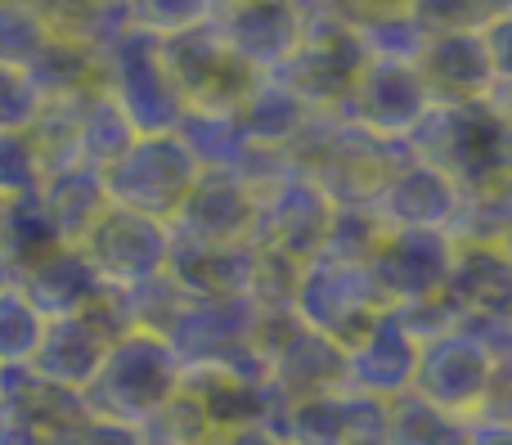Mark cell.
Segmentation results:
<instances>
[{
    "mask_svg": "<svg viewBox=\"0 0 512 445\" xmlns=\"http://www.w3.org/2000/svg\"><path fill=\"white\" fill-rule=\"evenodd\" d=\"M86 423V396L50 387L27 365L0 369V445H68Z\"/></svg>",
    "mask_w": 512,
    "mask_h": 445,
    "instance_id": "11",
    "label": "cell"
},
{
    "mask_svg": "<svg viewBox=\"0 0 512 445\" xmlns=\"http://www.w3.org/2000/svg\"><path fill=\"white\" fill-rule=\"evenodd\" d=\"M369 54L360 50L346 9H328V18H319V9H301V45L279 72H270L279 86H288L301 99L306 113H346L355 95Z\"/></svg>",
    "mask_w": 512,
    "mask_h": 445,
    "instance_id": "3",
    "label": "cell"
},
{
    "mask_svg": "<svg viewBox=\"0 0 512 445\" xmlns=\"http://www.w3.org/2000/svg\"><path fill=\"white\" fill-rule=\"evenodd\" d=\"M50 23H45V5L32 0H0V68L27 72L41 50L50 45Z\"/></svg>",
    "mask_w": 512,
    "mask_h": 445,
    "instance_id": "27",
    "label": "cell"
},
{
    "mask_svg": "<svg viewBox=\"0 0 512 445\" xmlns=\"http://www.w3.org/2000/svg\"><path fill=\"white\" fill-rule=\"evenodd\" d=\"M81 257L95 266L104 288L131 293V288H144L158 275H167L171 225H158V221H149V216L122 212V207L108 203L99 225L81 239Z\"/></svg>",
    "mask_w": 512,
    "mask_h": 445,
    "instance_id": "10",
    "label": "cell"
},
{
    "mask_svg": "<svg viewBox=\"0 0 512 445\" xmlns=\"http://www.w3.org/2000/svg\"><path fill=\"white\" fill-rule=\"evenodd\" d=\"M162 63H167L171 81H176L180 99L189 113H216L234 117L248 90L261 81L239 54L225 45V36L212 27V14L198 27H185L176 36H162Z\"/></svg>",
    "mask_w": 512,
    "mask_h": 445,
    "instance_id": "7",
    "label": "cell"
},
{
    "mask_svg": "<svg viewBox=\"0 0 512 445\" xmlns=\"http://www.w3.org/2000/svg\"><path fill=\"white\" fill-rule=\"evenodd\" d=\"M454 239L441 230H387L369 257V275L391 311H409L441 297L450 275Z\"/></svg>",
    "mask_w": 512,
    "mask_h": 445,
    "instance_id": "12",
    "label": "cell"
},
{
    "mask_svg": "<svg viewBox=\"0 0 512 445\" xmlns=\"http://www.w3.org/2000/svg\"><path fill=\"white\" fill-rule=\"evenodd\" d=\"M216 445H283L274 437V428H265V423H252V428H239V432H225V437H216Z\"/></svg>",
    "mask_w": 512,
    "mask_h": 445,
    "instance_id": "36",
    "label": "cell"
},
{
    "mask_svg": "<svg viewBox=\"0 0 512 445\" xmlns=\"http://www.w3.org/2000/svg\"><path fill=\"white\" fill-rule=\"evenodd\" d=\"M203 180L198 158L185 149L180 135H140L113 167L104 171V194L113 207L135 216H149L158 225H171Z\"/></svg>",
    "mask_w": 512,
    "mask_h": 445,
    "instance_id": "4",
    "label": "cell"
},
{
    "mask_svg": "<svg viewBox=\"0 0 512 445\" xmlns=\"http://www.w3.org/2000/svg\"><path fill=\"white\" fill-rule=\"evenodd\" d=\"M140 140V131L131 126V117L117 108V99L108 90L81 99V122H77V167L99 171L104 176L131 144Z\"/></svg>",
    "mask_w": 512,
    "mask_h": 445,
    "instance_id": "25",
    "label": "cell"
},
{
    "mask_svg": "<svg viewBox=\"0 0 512 445\" xmlns=\"http://www.w3.org/2000/svg\"><path fill=\"white\" fill-rule=\"evenodd\" d=\"M283 445H288V441H283Z\"/></svg>",
    "mask_w": 512,
    "mask_h": 445,
    "instance_id": "40",
    "label": "cell"
},
{
    "mask_svg": "<svg viewBox=\"0 0 512 445\" xmlns=\"http://www.w3.org/2000/svg\"><path fill=\"white\" fill-rule=\"evenodd\" d=\"M77 445H144V432H140V428H126V423L90 419Z\"/></svg>",
    "mask_w": 512,
    "mask_h": 445,
    "instance_id": "34",
    "label": "cell"
},
{
    "mask_svg": "<svg viewBox=\"0 0 512 445\" xmlns=\"http://www.w3.org/2000/svg\"><path fill=\"white\" fill-rule=\"evenodd\" d=\"M77 441H81V437H77ZM77 441H68V445H77Z\"/></svg>",
    "mask_w": 512,
    "mask_h": 445,
    "instance_id": "39",
    "label": "cell"
},
{
    "mask_svg": "<svg viewBox=\"0 0 512 445\" xmlns=\"http://www.w3.org/2000/svg\"><path fill=\"white\" fill-rule=\"evenodd\" d=\"M477 36L486 45L490 68H495V86L499 81H512V5L486 9V18L477 23Z\"/></svg>",
    "mask_w": 512,
    "mask_h": 445,
    "instance_id": "32",
    "label": "cell"
},
{
    "mask_svg": "<svg viewBox=\"0 0 512 445\" xmlns=\"http://www.w3.org/2000/svg\"><path fill=\"white\" fill-rule=\"evenodd\" d=\"M108 347H113V333H108L90 311L77 315V320H50L27 369H32L36 378H45L50 387L86 396V387L95 383L99 365H104Z\"/></svg>",
    "mask_w": 512,
    "mask_h": 445,
    "instance_id": "20",
    "label": "cell"
},
{
    "mask_svg": "<svg viewBox=\"0 0 512 445\" xmlns=\"http://www.w3.org/2000/svg\"><path fill=\"white\" fill-rule=\"evenodd\" d=\"M256 270V243L243 248H212V243L176 239L171 234V257L167 275L194 302H230V297H248Z\"/></svg>",
    "mask_w": 512,
    "mask_h": 445,
    "instance_id": "22",
    "label": "cell"
},
{
    "mask_svg": "<svg viewBox=\"0 0 512 445\" xmlns=\"http://www.w3.org/2000/svg\"><path fill=\"white\" fill-rule=\"evenodd\" d=\"M45 99L36 95L32 77L18 68H0V131H27Z\"/></svg>",
    "mask_w": 512,
    "mask_h": 445,
    "instance_id": "31",
    "label": "cell"
},
{
    "mask_svg": "<svg viewBox=\"0 0 512 445\" xmlns=\"http://www.w3.org/2000/svg\"><path fill=\"white\" fill-rule=\"evenodd\" d=\"M432 104H477L495 90V68L486 59L477 27H441L427 36L423 54L414 59Z\"/></svg>",
    "mask_w": 512,
    "mask_h": 445,
    "instance_id": "17",
    "label": "cell"
},
{
    "mask_svg": "<svg viewBox=\"0 0 512 445\" xmlns=\"http://www.w3.org/2000/svg\"><path fill=\"white\" fill-rule=\"evenodd\" d=\"M0 221H5V203H0Z\"/></svg>",
    "mask_w": 512,
    "mask_h": 445,
    "instance_id": "38",
    "label": "cell"
},
{
    "mask_svg": "<svg viewBox=\"0 0 512 445\" xmlns=\"http://www.w3.org/2000/svg\"><path fill=\"white\" fill-rule=\"evenodd\" d=\"M463 445H512V428L508 423H481L472 419L463 432Z\"/></svg>",
    "mask_w": 512,
    "mask_h": 445,
    "instance_id": "35",
    "label": "cell"
},
{
    "mask_svg": "<svg viewBox=\"0 0 512 445\" xmlns=\"http://www.w3.org/2000/svg\"><path fill=\"white\" fill-rule=\"evenodd\" d=\"M256 198H261V207H256V239L252 243L297 270L310 266L328 243L337 203L319 185L292 176V171H283L270 185H261Z\"/></svg>",
    "mask_w": 512,
    "mask_h": 445,
    "instance_id": "8",
    "label": "cell"
},
{
    "mask_svg": "<svg viewBox=\"0 0 512 445\" xmlns=\"http://www.w3.org/2000/svg\"><path fill=\"white\" fill-rule=\"evenodd\" d=\"M256 207H261V198L243 176L203 171V180L185 198L180 216L171 221V234L212 243V248H243V243L256 239Z\"/></svg>",
    "mask_w": 512,
    "mask_h": 445,
    "instance_id": "15",
    "label": "cell"
},
{
    "mask_svg": "<svg viewBox=\"0 0 512 445\" xmlns=\"http://www.w3.org/2000/svg\"><path fill=\"white\" fill-rule=\"evenodd\" d=\"M41 203L54 221V234H59L63 248H81L90 230L99 225V216L108 212V194H104V176L86 167H68L45 176L41 185Z\"/></svg>",
    "mask_w": 512,
    "mask_h": 445,
    "instance_id": "23",
    "label": "cell"
},
{
    "mask_svg": "<svg viewBox=\"0 0 512 445\" xmlns=\"http://www.w3.org/2000/svg\"><path fill=\"white\" fill-rule=\"evenodd\" d=\"M441 297L459 329H512V261L504 257V248L454 239Z\"/></svg>",
    "mask_w": 512,
    "mask_h": 445,
    "instance_id": "13",
    "label": "cell"
},
{
    "mask_svg": "<svg viewBox=\"0 0 512 445\" xmlns=\"http://www.w3.org/2000/svg\"><path fill=\"white\" fill-rule=\"evenodd\" d=\"M41 333H45V320L32 311V302L14 284L0 288V369L32 365L36 347H41Z\"/></svg>",
    "mask_w": 512,
    "mask_h": 445,
    "instance_id": "28",
    "label": "cell"
},
{
    "mask_svg": "<svg viewBox=\"0 0 512 445\" xmlns=\"http://www.w3.org/2000/svg\"><path fill=\"white\" fill-rule=\"evenodd\" d=\"M405 149L450 180L459 198H481L512 176V126L490 108V99L432 104Z\"/></svg>",
    "mask_w": 512,
    "mask_h": 445,
    "instance_id": "1",
    "label": "cell"
},
{
    "mask_svg": "<svg viewBox=\"0 0 512 445\" xmlns=\"http://www.w3.org/2000/svg\"><path fill=\"white\" fill-rule=\"evenodd\" d=\"M0 288H5V284H0Z\"/></svg>",
    "mask_w": 512,
    "mask_h": 445,
    "instance_id": "41",
    "label": "cell"
},
{
    "mask_svg": "<svg viewBox=\"0 0 512 445\" xmlns=\"http://www.w3.org/2000/svg\"><path fill=\"white\" fill-rule=\"evenodd\" d=\"M212 27L252 72L270 77L301 45V5H212Z\"/></svg>",
    "mask_w": 512,
    "mask_h": 445,
    "instance_id": "19",
    "label": "cell"
},
{
    "mask_svg": "<svg viewBox=\"0 0 512 445\" xmlns=\"http://www.w3.org/2000/svg\"><path fill=\"white\" fill-rule=\"evenodd\" d=\"M499 248H504V257L512 261V225H508V230H504V239H499Z\"/></svg>",
    "mask_w": 512,
    "mask_h": 445,
    "instance_id": "37",
    "label": "cell"
},
{
    "mask_svg": "<svg viewBox=\"0 0 512 445\" xmlns=\"http://www.w3.org/2000/svg\"><path fill=\"white\" fill-rule=\"evenodd\" d=\"M306 108H301V99L292 95L288 86H279L274 77H261L256 86L248 90V99L239 104V113H234V122H239V131L248 135L252 149H265V153H283L292 140H297V131L306 126Z\"/></svg>",
    "mask_w": 512,
    "mask_h": 445,
    "instance_id": "24",
    "label": "cell"
},
{
    "mask_svg": "<svg viewBox=\"0 0 512 445\" xmlns=\"http://www.w3.org/2000/svg\"><path fill=\"white\" fill-rule=\"evenodd\" d=\"M144 445H216V428L207 410L180 387L149 423H144Z\"/></svg>",
    "mask_w": 512,
    "mask_h": 445,
    "instance_id": "29",
    "label": "cell"
},
{
    "mask_svg": "<svg viewBox=\"0 0 512 445\" xmlns=\"http://www.w3.org/2000/svg\"><path fill=\"white\" fill-rule=\"evenodd\" d=\"M387 311L391 306L382 302L378 284H373V275L364 266H346V261H328V257H315L310 266H301L292 315L310 333L333 342L337 351H351Z\"/></svg>",
    "mask_w": 512,
    "mask_h": 445,
    "instance_id": "6",
    "label": "cell"
},
{
    "mask_svg": "<svg viewBox=\"0 0 512 445\" xmlns=\"http://www.w3.org/2000/svg\"><path fill=\"white\" fill-rule=\"evenodd\" d=\"M432 95H427L423 77L414 72V63H391V59H369L355 81V95L346 104V117L355 126H364L378 140H400L405 144L414 135V126L427 117Z\"/></svg>",
    "mask_w": 512,
    "mask_h": 445,
    "instance_id": "14",
    "label": "cell"
},
{
    "mask_svg": "<svg viewBox=\"0 0 512 445\" xmlns=\"http://www.w3.org/2000/svg\"><path fill=\"white\" fill-rule=\"evenodd\" d=\"M36 95L41 99H81L104 90V63L95 50L86 45H72L63 36H50V45L41 50V59L27 68Z\"/></svg>",
    "mask_w": 512,
    "mask_h": 445,
    "instance_id": "26",
    "label": "cell"
},
{
    "mask_svg": "<svg viewBox=\"0 0 512 445\" xmlns=\"http://www.w3.org/2000/svg\"><path fill=\"white\" fill-rule=\"evenodd\" d=\"M481 423H508L512 428V351H499L495 365H490V383L486 396L477 405Z\"/></svg>",
    "mask_w": 512,
    "mask_h": 445,
    "instance_id": "33",
    "label": "cell"
},
{
    "mask_svg": "<svg viewBox=\"0 0 512 445\" xmlns=\"http://www.w3.org/2000/svg\"><path fill=\"white\" fill-rule=\"evenodd\" d=\"M14 288L32 302V311L41 315L45 324L50 320H77V315L95 311V302L108 293L104 279L95 275L81 248H59L50 252L45 261L27 266L23 275L14 279Z\"/></svg>",
    "mask_w": 512,
    "mask_h": 445,
    "instance_id": "21",
    "label": "cell"
},
{
    "mask_svg": "<svg viewBox=\"0 0 512 445\" xmlns=\"http://www.w3.org/2000/svg\"><path fill=\"white\" fill-rule=\"evenodd\" d=\"M41 185H45V171L27 131H0V203L32 198L41 194Z\"/></svg>",
    "mask_w": 512,
    "mask_h": 445,
    "instance_id": "30",
    "label": "cell"
},
{
    "mask_svg": "<svg viewBox=\"0 0 512 445\" xmlns=\"http://www.w3.org/2000/svg\"><path fill=\"white\" fill-rule=\"evenodd\" d=\"M459 189L445 176H436L432 167L414 158L405 149V158L391 167V176L382 180L378 198L369 203V212L378 216L387 230H441L450 234L454 221H459Z\"/></svg>",
    "mask_w": 512,
    "mask_h": 445,
    "instance_id": "16",
    "label": "cell"
},
{
    "mask_svg": "<svg viewBox=\"0 0 512 445\" xmlns=\"http://www.w3.org/2000/svg\"><path fill=\"white\" fill-rule=\"evenodd\" d=\"M346 360V392L373 396V401H400L414 387L418 369V338L405 329L396 311H387L351 351H342Z\"/></svg>",
    "mask_w": 512,
    "mask_h": 445,
    "instance_id": "18",
    "label": "cell"
},
{
    "mask_svg": "<svg viewBox=\"0 0 512 445\" xmlns=\"http://www.w3.org/2000/svg\"><path fill=\"white\" fill-rule=\"evenodd\" d=\"M180 378H185V365L171 351V342L135 329L108 347L95 383L86 387V410L90 419L144 428L180 392Z\"/></svg>",
    "mask_w": 512,
    "mask_h": 445,
    "instance_id": "2",
    "label": "cell"
},
{
    "mask_svg": "<svg viewBox=\"0 0 512 445\" xmlns=\"http://www.w3.org/2000/svg\"><path fill=\"white\" fill-rule=\"evenodd\" d=\"M490 365H495V351H490L477 333L450 329V333H441V338L418 342V369H414L409 396H418V401L432 405L445 419L472 423L481 396H486Z\"/></svg>",
    "mask_w": 512,
    "mask_h": 445,
    "instance_id": "9",
    "label": "cell"
},
{
    "mask_svg": "<svg viewBox=\"0 0 512 445\" xmlns=\"http://www.w3.org/2000/svg\"><path fill=\"white\" fill-rule=\"evenodd\" d=\"M104 90L117 99L131 126L140 135H176L185 122V99H180L176 81H171L167 63H162V36L144 32V27H126L104 54Z\"/></svg>",
    "mask_w": 512,
    "mask_h": 445,
    "instance_id": "5",
    "label": "cell"
}]
</instances>
